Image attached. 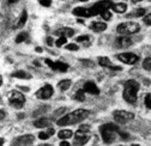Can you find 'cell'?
Wrapping results in <instances>:
<instances>
[{"label":"cell","mask_w":151,"mask_h":146,"mask_svg":"<svg viewBox=\"0 0 151 146\" xmlns=\"http://www.w3.org/2000/svg\"><path fill=\"white\" fill-rule=\"evenodd\" d=\"M90 115V112L86 109H77L70 114H66L65 116L60 117L56 121V125L63 127V126H70V125H76L82 121H84L85 119H88V116Z\"/></svg>","instance_id":"1"},{"label":"cell","mask_w":151,"mask_h":146,"mask_svg":"<svg viewBox=\"0 0 151 146\" xmlns=\"http://www.w3.org/2000/svg\"><path fill=\"white\" fill-rule=\"evenodd\" d=\"M139 87H140V84L136 79H129V80L125 82L124 92H122L124 99L129 104H134L137 102V98H138Z\"/></svg>","instance_id":"2"},{"label":"cell","mask_w":151,"mask_h":146,"mask_svg":"<svg viewBox=\"0 0 151 146\" xmlns=\"http://www.w3.org/2000/svg\"><path fill=\"white\" fill-rule=\"evenodd\" d=\"M100 133L104 144H111L115 140V135L119 133V127L115 123H106L100 127Z\"/></svg>","instance_id":"3"},{"label":"cell","mask_w":151,"mask_h":146,"mask_svg":"<svg viewBox=\"0 0 151 146\" xmlns=\"http://www.w3.org/2000/svg\"><path fill=\"white\" fill-rule=\"evenodd\" d=\"M140 30V25L134 22H125L120 23L116 28V31L120 35H132V34H137Z\"/></svg>","instance_id":"4"},{"label":"cell","mask_w":151,"mask_h":146,"mask_svg":"<svg viewBox=\"0 0 151 146\" xmlns=\"http://www.w3.org/2000/svg\"><path fill=\"white\" fill-rule=\"evenodd\" d=\"M9 102L11 107L16 109H21L25 103V96L19 91H11L9 95Z\"/></svg>","instance_id":"5"},{"label":"cell","mask_w":151,"mask_h":146,"mask_svg":"<svg viewBox=\"0 0 151 146\" xmlns=\"http://www.w3.org/2000/svg\"><path fill=\"white\" fill-rule=\"evenodd\" d=\"M113 117H114V121L118 123H127L128 121L134 119V114L131 112H126V110H115L113 113Z\"/></svg>","instance_id":"6"},{"label":"cell","mask_w":151,"mask_h":146,"mask_svg":"<svg viewBox=\"0 0 151 146\" xmlns=\"http://www.w3.org/2000/svg\"><path fill=\"white\" fill-rule=\"evenodd\" d=\"M113 5L114 4L111 3V0H101V1L96 3L92 7H90V10L93 16H97V14H101L102 12L109 10L110 7H113Z\"/></svg>","instance_id":"7"},{"label":"cell","mask_w":151,"mask_h":146,"mask_svg":"<svg viewBox=\"0 0 151 146\" xmlns=\"http://www.w3.org/2000/svg\"><path fill=\"white\" fill-rule=\"evenodd\" d=\"M35 141V137L31 134H25L16 138L12 141V146H31Z\"/></svg>","instance_id":"8"},{"label":"cell","mask_w":151,"mask_h":146,"mask_svg":"<svg viewBox=\"0 0 151 146\" xmlns=\"http://www.w3.org/2000/svg\"><path fill=\"white\" fill-rule=\"evenodd\" d=\"M53 86L50 84H46L45 86H42L41 89H39L36 91V97L40 98V99H48L53 96Z\"/></svg>","instance_id":"9"},{"label":"cell","mask_w":151,"mask_h":146,"mask_svg":"<svg viewBox=\"0 0 151 146\" xmlns=\"http://www.w3.org/2000/svg\"><path fill=\"white\" fill-rule=\"evenodd\" d=\"M90 133H84L81 131H76L74 132V140H73V145L74 146H83L85 145L89 140H90Z\"/></svg>","instance_id":"10"},{"label":"cell","mask_w":151,"mask_h":146,"mask_svg":"<svg viewBox=\"0 0 151 146\" xmlns=\"http://www.w3.org/2000/svg\"><path fill=\"white\" fill-rule=\"evenodd\" d=\"M118 59L124 64L134 65L139 60V57L136 55V54H133V53H121V54L118 55Z\"/></svg>","instance_id":"11"},{"label":"cell","mask_w":151,"mask_h":146,"mask_svg":"<svg viewBox=\"0 0 151 146\" xmlns=\"http://www.w3.org/2000/svg\"><path fill=\"white\" fill-rule=\"evenodd\" d=\"M83 90L85 92L91 94V95H99L100 94V89L97 87V85L93 82H86L83 86Z\"/></svg>","instance_id":"12"},{"label":"cell","mask_w":151,"mask_h":146,"mask_svg":"<svg viewBox=\"0 0 151 146\" xmlns=\"http://www.w3.org/2000/svg\"><path fill=\"white\" fill-rule=\"evenodd\" d=\"M115 44L118 48H127L132 44V40L128 37V36H120V37L116 39Z\"/></svg>","instance_id":"13"},{"label":"cell","mask_w":151,"mask_h":146,"mask_svg":"<svg viewBox=\"0 0 151 146\" xmlns=\"http://www.w3.org/2000/svg\"><path fill=\"white\" fill-rule=\"evenodd\" d=\"M73 14L74 16H78V17H85V18L93 17L91 10L90 9H84V7H76L73 10Z\"/></svg>","instance_id":"14"},{"label":"cell","mask_w":151,"mask_h":146,"mask_svg":"<svg viewBox=\"0 0 151 146\" xmlns=\"http://www.w3.org/2000/svg\"><path fill=\"white\" fill-rule=\"evenodd\" d=\"M55 35L59 36V37H72L74 35V31L71 28H61L55 31Z\"/></svg>","instance_id":"15"},{"label":"cell","mask_w":151,"mask_h":146,"mask_svg":"<svg viewBox=\"0 0 151 146\" xmlns=\"http://www.w3.org/2000/svg\"><path fill=\"white\" fill-rule=\"evenodd\" d=\"M52 123V121L47 117H41V119H37L34 121V126L37 127V128H47V127H49Z\"/></svg>","instance_id":"16"},{"label":"cell","mask_w":151,"mask_h":146,"mask_svg":"<svg viewBox=\"0 0 151 146\" xmlns=\"http://www.w3.org/2000/svg\"><path fill=\"white\" fill-rule=\"evenodd\" d=\"M90 29L96 31V32H102L107 29V24L102 23V22H93V23L90 24Z\"/></svg>","instance_id":"17"},{"label":"cell","mask_w":151,"mask_h":146,"mask_svg":"<svg viewBox=\"0 0 151 146\" xmlns=\"http://www.w3.org/2000/svg\"><path fill=\"white\" fill-rule=\"evenodd\" d=\"M12 77L18 78V79H31V74H29L28 72L25 71H16L12 73Z\"/></svg>","instance_id":"18"},{"label":"cell","mask_w":151,"mask_h":146,"mask_svg":"<svg viewBox=\"0 0 151 146\" xmlns=\"http://www.w3.org/2000/svg\"><path fill=\"white\" fill-rule=\"evenodd\" d=\"M111 9H113V11L116 12V13H124V12H126V10H127V5H126L125 3H118V4L113 5Z\"/></svg>","instance_id":"19"},{"label":"cell","mask_w":151,"mask_h":146,"mask_svg":"<svg viewBox=\"0 0 151 146\" xmlns=\"http://www.w3.org/2000/svg\"><path fill=\"white\" fill-rule=\"evenodd\" d=\"M53 69L54 71H60V72H66L68 69V65L65 64V62H61V61H55Z\"/></svg>","instance_id":"20"},{"label":"cell","mask_w":151,"mask_h":146,"mask_svg":"<svg viewBox=\"0 0 151 146\" xmlns=\"http://www.w3.org/2000/svg\"><path fill=\"white\" fill-rule=\"evenodd\" d=\"M27 19H28V13H27V11L24 10V11L22 12V14H21L19 21H18L17 24H16V28H18V29L23 28V26L25 25V23H27Z\"/></svg>","instance_id":"21"},{"label":"cell","mask_w":151,"mask_h":146,"mask_svg":"<svg viewBox=\"0 0 151 146\" xmlns=\"http://www.w3.org/2000/svg\"><path fill=\"white\" fill-rule=\"evenodd\" d=\"M99 65L102 66V67H108V68L113 67V64L110 62V60L107 57H100L99 58Z\"/></svg>","instance_id":"22"},{"label":"cell","mask_w":151,"mask_h":146,"mask_svg":"<svg viewBox=\"0 0 151 146\" xmlns=\"http://www.w3.org/2000/svg\"><path fill=\"white\" fill-rule=\"evenodd\" d=\"M58 85H59V89H60L61 91H66V90H68V89H70V86H71V80H70V79L60 80Z\"/></svg>","instance_id":"23"},{"label":"cell","mask_w":151,"mask_h":146,"mask_svg":"<svg viewBox=\"0 0 151 146\" xmlns=\"http://www.w3.org/2000/svg\"><path fill=\"white\" fill-rule=\"evenodd\" d=\"M58 135H59V138H60V139H64V140H65V139L71 138V137H72V135H74V134H73V132H72L71 130H63V131H60V132H59V134H58Z\"/></svg>","instance_id":"24"},{"label":"cell","mask_w":151,"mask_h":146,"mask_svg":"<svg viewBox=\"0 0 151 146\" xmlns=\"http://www.w3.org/2000/svg\"><path fill=\"white\" fill-rule=\"evenodd\" d=\"M74 98L79 101V102H84L85 101V91L84 90H78L74 95Z\"/></svg>","instance_id":"25"},{"label":"cell","mask_w":151,"mask_h":146,"mask_svg":"<svg viewBox=\"0 0 151 146\" xmlns=\"http://www.w3.org/2000/svg\"><path fill=\"white\" fill-rule=\"evenodd\" d=\"M77 42H81L85 46H90V37L88 35H83V36H79V37H77Z\"/></svg>","instance_id":"26"},{"label":"cell","mask_w":151,"mask_h":146,"mask_svg":"<svg viewBox=\"0 0 151 146\" xmlns=\"http://www.w3.org/2000/svg\"><path fill=\"white\" fill-rule=\"evenodd\" d=\"M25 40H28V34L27 32H21L19 35L16 37V43H22Z\"/></svg>","instance_id":"27"},{"label":"cell","mask_w":151,"mask_h":146,"mask_svg":"<svg viewBox=\"0 0 151 146\" xmlns=\"http://www.w3.org/2000/svg\"><path fill=\"white\" fill-rule=\"evenodd\" d=\"M143 68L146 71H151V58H146L143 61Z\"/></svg>","instance_id":"28"},{"label":"cell","mask_w":151,"mask_h":146,"mask_svg":"<svg viewBox=\"0 0 151 146\" xmlns=\"http://www.w3.org/2000/svg\"><path fill=\"white\" fill-rule=\"evenodd\" d=\"M66 42H67V37H59L58 40H56V42H55V46L60 48L64 44H66Z\"/></svg>","instance_id":"29"},{"label":"cell","mask_w":151,"mask_h":146,"mask_svg":"<svg viewBox=\"0 0 151 146\" xmlns=\"http://www.w3.org/2000/svg\"><path fill=\"white\" fill-rule=\"evenodd\" d=\"M144 103H145V105H146L147 109H151V94H147V95L145 96Z\"/></svg>","instance_id":"30"},{"label":"cell","mask_w":151,"mask_h":146,"mask_svg":"<svg viewBox=\"0 0 151 146\" xmlns=\"http://www.w3.org/2000/svg\"><path fill=\"white\" fill-rule=\"evenodd\" d=\"M101 16H102V18H103L104 21H109L110 18H111V12H110L109 10H107V11L102 12V13H101Z\"/></svg>","instance_id":"31"},{"label":"cell","mask_w":151,"mask_h":146,"mask_svg":"<svg viewBox=\"0 0 151 146\" xmlns=\"http://www.w3.org/2000/svg\"><path fill=\"white\" fill-rule=\"evenodd\" d=\"M133 17H140V16H145V10L144 9H138L136 12L132 13Z\"/></svg>","instance_id":"32"},{"label":"cell","mask_w":151,"mask_h":146,"mask_svg":"<svg viewBox=\"0 0 151 146\" xmlns=\"http://www.w3.org/2000/svg\"><path fill=\"white\" fill-rule=\"evenodd\" d=\"M78 131L84 132V133H90V126L89 125H82L78 128Z\"/></svg>","instance_id":"33"},{"label":"cell","mask_w":151,"mask_h":146,"mask_svg":"<svg viewBox=\"0 0 151 146\" xmlns=\"http://www.w3.org/2000/svg\"><path fill=\"white\" fill-rule=\"evenodd\" d=\"M66 49H67V50H78L79 47H78L77 44H74V43H70V44L66 46Z\"/></svg>","instance_id":"34"},{"label":"cell","mask_w":151,"mask_h":146,"mask_svg":"<svg viewBox=\"0 0 151 146\" xmlns=\"http://www.w3.org/2000/svg\"><path fill=\"white\" fill-rule=\"evenodd\" d=\"M40 4L45 7H49L52 5V0H40Z\"/></svg>","instance_id":"35"},{"label":"cell","mask_w":151,"mask_h":146,"mask_svg":"<svg viewBox=\"0 0 151 146\" xmlns=\"http://www.w3.org/2000/svg\"><path fill=\"white\" fill-rule=\"evenodd\" d=\"M144 23H145L146 25H151V13L145 14V17H144Z\"/></svg>","instance_id":"36"},{"label":"cell","mask_w":151,"mask_h":146,"mask_svg":"<svg viewBox=\"0 0 151 146\" xmlns=\"http://www.w3.org/2000/svg\"><path fill=\"white\" fill-rule=\"evenodd\" d=\"M39 138H40L41 140H46V139L49 138V134H48L47 132H40V133H39Z\"/></svg>","instance_id":"37"},{"label":"cell","mask_w":151,"mask_h":146,"mask_svg":"<svg viewBox=\"0 0 151 146\" xmlns=\"http://www.w3.org/2000/svg\"><path fill=\"white\" fill-rule=\"evenodd\" d=\"M118 134L120 135V138H121L122 140H128V139H129V134H128V133H125V132H120V131H119Z\"/></svg>","instance_id":"38"},{"label":"cell","mask_w":151,"mask_h":146,"mask_svg":"<svg viewBox=\"0 0 151 146\" xmlns=\"http://www.w3.org/2000/svg\"><path fill=\"white\" fill-rule=\"evenodd\" d=\"M45 61H46V64H47V65H48V66H49V67L53 69V67H54V62H53L50 59H46Z\"/></svg>","instance_id":"39"},{"label":"cell","mask_w":151,"mask_h":146,"mask_svg":"<svg viewBox=\"0 0 151 146\" xmlns=\"http://www.w3.org/2000/svg\"><path fill=\"white\" fill-rule=\"evenodd\" d=\"M60 146H71V144H70L68 141H66V140H63V141L60 142Z\"/></svg>","instance_id":"40"},{"label":"cell","mask_w":151,"mask_h":146,"mask_svg":"<svg viewBox=\"0 0 151 146\" xmlns=\"http://www.w3.org/2000/svg\"><path fill=\"white\" fill-rule=\"evenodd\" d=\"M46 132H47V133L49 134V137H50V135H53V134H54V132H55V131H54L53 128H48V130H47Z\"/></svg>","instance_id":"41"},{"label":"cell","mask_w":151,"mask_h":146,"mask_svg":"<svg viewBox=\"0 0 151 146\" xmlns=\"http://www.w3.org/2000/svg\"><path fill=\"white\" fill-rule=\"evenodd\" d=\"M47 43H48V46H53V39L52 37H48L47 39Z\"/></svg>","instance_id":"42"},{"label":"cell","mask_w":151,"mask_h":146,"mask_svg":"<svg viewBox=\"0 0 151 146\" xmlns=\"http://www.w3.org/2000/svg\"><path fill=\"white\" fill-rule=\"evenodd\" d=\"M131 1L133 3V4H137V3H140V1H143V0H131Z\"/></svg>","instance_id":"43"},{"label":"cell","mask_w":151,"mask_h":146,"mask_svg":"<svg viewBox=\"0 0 151 146\" xmlns=\"http://www.w3.org/2000/svg\"><path fill=\"white\" fill-rule=\"evenodd\" d=\"M7 3L11 5V4H13V3H17V0H7Z\"/></svg>","instance_id":"44"},{"label":"cell","mask_w":151,"mask_h":146,"mask_svg":"<svg viewBox=\"0 0 151 146\" xmlns=\"http://www.w3.org/2000/svg\"><path fill=\"white\" fill-rule=\"evenodd\" d=\"M0 117H1V120H3L4 117H5V112L3 110V109H1V116H0Z\"/></svg>","instance_id":"45"},{"label":"cell","mask_w":151,"mask_h":146,"mask_svg":"<svg viewBox=\"0 0 151 146\" xmlns=\"http://www.w3.org/2000/svg\"><path fill=\"white\" fill-rule=\"evenodd\" d=\"M39 146H53V145H50V144H41Z\"/></svg>","instance_id":"46"},{"label":"cell","mask_w":151,"mask_h":146,"mask_svg":"<svg viewBox=\"0 0 151 146\" xmlns=\"http://www.w3.org/2000/svg\"><path fill=\"white\" fill-rule=\"evenodd\" d=\"M78 23H81V24H82V23H84V21H83V19H81V18H79V19H78Z\"/></svg>","instance_id":"47"},{"label":"cell","mask_w":151,"mask_h":146,"mask_svg":"<svg viewBox=\"0 0 151 146\" xmlns=\"http://www.w3.org/2000/svg\"><path fill=\"white\" fill-rule=\"evenodd\" d=\"M131 146H140V145H137V144H133V145H131Z\"/></svg>","instance_id":"48"},{"label":"cell","mask_w":151,"mask_h":146,"mask_svg":"<svg viewBox=\"0 0 151 146\" xmlns=\"http://www.w3.org/2000/svg\"><path fill=\"white\" fill-rule=\"evenodd\" d=\"M79 1H89V0H79Z\"/></svg>","instance_id":"49"},{"label":"cell","mask_w":151,"mask_h":146,"mask_svg":"<svg viewBox=\"0 0 151 146\" xmlns=\"http://www.w3.org/2000/svg\"><path fill=\"white\" fill-rule=\"evenodd\" d=\"M120 146H122V145H120Z\"/></svg>","instance_id":"50"}]
</instances>
